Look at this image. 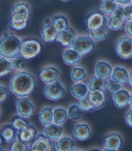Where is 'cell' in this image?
I'll use <instances>...</instances> for the list:
<instances>
[{
	"label": "cell",
	"mask_w": 132,
	"mask_h": 151,
	"mask_svg": "<svg viewBox=\"0 0 132 151\" xmlns=\"http://www.w3.org/2000/svg\"><path fill=\"white\" fill-rule=\"evenodd\" d=\"M36 80L34 76L26 71L16 73L9 82V89L17 98L29 97L34 90Z\"/></svg>",
	"instance_id": "cell-1"
},
{
	"label": "cell",
	"mask_w": 132,
	"mask_h": 151,
	"mask_svg": "<svg viewBox=\"0 0 132 151\" xmlns=\"http://www.w3.org/2000/svg\"><path fill=\"white\" fill-rule=\"evenodd\" d=\"M22 42L13 34H5L0 39V56L11 60L20 54Z\"/></svg>",
	"instance_id": "cell-2"
},
{
	"label": "cell",
	"mask_w": 132,
	"mask_h": 151,
	"mask_svg": "<svg viewBox=\"0 0 132 151\" xmlns=\"http://www.w3.org/2000/svg\"><path fill=\"white\" fill-rule=\"evenodd\" d=\"M41 49L42 45L40 41L34 37H30L22 42L20 55L26 60L33 59L39 54Z\"/></svg>",
	"instance_id": "cell-3"
},
{
	"label": "cell",
	"mask_w": 132,
	"mask_h": 151,
	"mask_svg": "<svg viewBox=\"0 0 132 151\" xmlns=\"http://www.w3.org/2000/svg\"><path fill=\"white\" fill-rule=\"evenodd\" d=\"M30 16V9L25 3H17L12 9L9 23H29Z\"/></svg>",
	"instance_id": "cell-4"
},
{
	"label": "cell",
	"mask_w": 132,
	"mask_h": 151,
	"mask_svg": "<svg viewBox=\"0 0 132 151\" xmlns=\"http://www.w3.org/2000/svg\"><path fill=\"white\" fill-rule=\"evenodd\" d=\"M43 94L45 97L52 101H57L62 99L66 94V89L59 80L47 84L44 88Z\"/></svg>",
	"instance_id": "cell-5"
},
{
	"label": "cell",
	"mask_w": 132,
	"mask_h": 151,
	"mask_svg": "<svg viewBox=\"0 0 132 151\" xmlns=\"http://www.w3.org/2000/svg\"><path fill=\"white\" fill-rule=\"evenodd\" d=\"M70 47L84 56L93 50L95 43L90 36H82L77 37Z\"/></svg>",
	"instance_id": "cell-6"
},
{
	"label": "cell",
	"mask_w": 132,
	"mask_h": 151,
	"mask_svg": "<svg viewBox=\"0 0 132 151\" xmlns=\"http://www.w3.org/2000/svg\"><path fill=\"white\" fill-rule=\"evenodd\" d=\"M108 24V20L102 11H96L87 16L86 27L88 31L99 29Z\"/></svg>",
	"instance_id": "cell-7"
},
{
	"label": "cell",
	"mask_w": 132,
	"mask_h": 151,
	"mask_svg": "<svg viewBox=\"0 0 132 151\" xmlns=\"http://www.w3.org/2000/svg\"><path fill=\"white\" fill-rule=\"evenodd\" d=\"M28 150L52 151L56 150V148L52 141L43 133L38 134L35 139L29 145Z\"/></svg>",
	"instance_id": "cell-8"
},
{
	"label": "cell",
	"mask_w": 132,
	"mask_h": 151,
	"mask_svg": "<svg viewBox=\"0 0 132 151\" xmlns=\"http://www.w3.org/2000/svg\"><path fill=\"white\" fill-rule=\"evenodd\" d=\"M16 108L18 115L26 119L32 116L35 112L34 105L28 97L18 98L16 101Z\"/></svg>",
	"instance_id": "cell-9"
},
{
	"label": "cell",
	"mask_w": 132,
	"mask_h": 151,
	"mask_svg": "<svg viewBox=\"0 0 132 151\" xmlns=\"http://www.w3.org/2000/svg\"><path fill=\"white\" fill-rule=\"evenodd\" d=\"M115 50L121 59H130L132 58V40L128 37H121L116 43Z\"/></svg>",
	"instance_id": "cell-10"
},
{
	"label": "cell",
	"mask_w": 132,
	"mask_h": 151,
	"mask_svg": "<svg viewBox=\"0 0 132 151\" xmlns=\"http://www.w3.org/2000/svg\"><path fill=\"white\" fill-rule=\"evenodd\" d=\"M123 139L120 134L117 132H111L108 134L104 137L103 144L105 149L104 150L117 151L120 149L123 145Z\"/></svg>",
	"instance_id": "cell-11"
},
{
	"label": "cell",
	"mask_w": 132,
	"mask_h": 151,
	"mask_svg": "<svg viewBox=\"0 0 132 151\" xmlns=\"http://www.w3.org/2000/svg\"><path fill=\"white\" fill-rule=\"evenodd\" d=\"M37 135H38V129L34 125L30 123L25 128L16 131V138L30 145L35 139Z\"/></svg>",
	"instance_id": "cell-12"
},
{
	"label": "cell",
	"mask_w": 132,
	"mask_h": 151,
	"mask_svg": "<svg viewBox=\"0 0 132 151\" xmlns=\"http://www.w3.org/2000/svg\"><path fill=\"white\" fill-rule=\"evenodd\" d=\"M77 37L76 30L72 27H68L63 31L57 34L56 41L63 47H71Z\"/></svg>",
	"instance_id": "cell-13"
},
{
	"label": "cell",
	"mask_w": 132,
	"mask_h": 151,
	"mask_svg": "<svg viewBox=\"0 0 132 151\" xmlns=\"http://www.w3.org/2000/svg\"><path fill=\"white\" fill-rule=\"evenodd\" d=\"M88 97L93 107L94 111L103 109L107 101V94L105 91L89 92Z\"/></svg>",
	"instance_id": "cell-14"
},
{
	"label": "cell",
	"mask_w": 132,
	"mask_h": 151,
	"mask_svg": "<svg viewBox=\"0 0 132 151\" xmlns=\"http://www.w3.org/2000/svg\"><path fill=\"white\" fill-rule=\"evenodd\" d=\"M59 71L55 67H47L41 70L39 77L43 83L46 85L53 83L59 78Z\"/></svg>",
	"instance_id": "cell-15"
},
{
	"label": "cell",
	"mask_w": 132,
	"mask_h": 151,
	"mask_svg": "<svg viewBox=\"0 0 132 151\" xmlns=\"http://www.w3.org/2000/svg\"><path fill=\"white\" fill-rule=\"evenodd\" d=\"M91 134H92V132H91L90 127L86 123H77L73 129V137L77 140L81 141V142L88 139L90 138Z\"/></svg>",
	"instance_id": "cell-16"
},
{
	"label": "cell",
	"mask_w": 132,
	"mask_h": 151,
	"mask_svg": "<svg viewBox=\"0 0 132 151\" xmlns=\"http://www.w3.org/2000/svg\"><path fill=\"white\" fill-rule=\"evenodd\" d=\"M130 92L124 89H121L113 94L112 99L114 105L118 109H124L129 105Z\"/></svg>",
	"instance_id": "cell-17"
},
{
	"label": "cell",
	"mask_w": 132,
	"mask_h": 151,
	"mask_svg": "<svg viewBox=\"0 0 132 151\" xmlns=\"http://www.w3.org/2000/svg\"><path fill=\"white\" fill-rule=\"evenodd\" d=\"M57 34L52 21L45 23L41 30V37L45 43H52L56 41Z\"/></svg>",
	"instance_id": "cell-18"
},
{
	"label": "cell",
	"mask_w": 132,
	"mask_h": 151,
	"mask_svg": "<svg viewBox=\"0 0 132 151\" xmlns=\"http://www.w3.org/2000/svg\"><path fill=\"white\" fill-rule=\"evenodd\" d=\"M113 68L110 64L105 61H99L95 65L94 73L95 76L103 78L108 79L111 76Z\"/></svg>",
	"instance_id": "cell-19"
},
{
	"label": "cell",
	"mask_w": 132,
	"mask_h": 151,
	"mask_svg": "<svg viewBox=\"0 0 132 151\" xmlns=\"http://www.w3.org/2000/svg\"><path fill=\"white\" fill-rule=\"evenodd\" d=\"M63 133V128L62 126L58 125L54 123H52L45 127L43 130V134L47 138L52 142H56L58 140Z\"/></svg>",
	"instance_id": "cell-20"
},
{
	"label": "cell",
	"mask_w": 132,
	"mask_h": 151,
	"mask_svg": "<svg viewBox=\"0 0 132 151\" xmlns=\"http://www.w3.org/2000/svg\"><path fill=\"white\" fill-rule=\"evenodd\" d=\"M82 56L77 52L76 50L73 49L72 48L66 49L63 54V60L65 64L73 66L81 62L82 59Z\"/></svg>",
	"instance_id": "cell-21"
},
{
	"label": "cell",
	"mask_w": 132,
	"mask_h": 151,
	"mask_svg": "<svg viewBox=\"0 0 132 151\" xmlns=\"http://www.w3.org/2000/svg\"><path fill=\"white\" fill-rule=\"evenodd\" d=\"M129 73L126 68L122 67H116L113 68L112 73L111 74L110 78L119 82L122 85L128 83Z\"/></svg>",
	"instance_id": "cell-22"
},
{
	"label": "cell",
	"mask_w": 132,
	"mask_h": 151,
	"mask_svg": "<svg viewBox=\"0 0 132 151\" xmlns=\"http://www.w3.org/2000/svg\"><path fill=\"white\" fill-rule=\"evenodd\" d=\"M56 150L57 151H71L76 146L74 141L70 137L65 136L60 138L54 143Z\"/></svg>",
	"instance_id": "cell-23"
},
{
	"label": "cell",
	"mask_w": 132,
	"mask_h": 151,
	"mask_svg": "<svg viewBox=\"0 0 132 151\" xmlns=\"http://www.w3.org/2000/svg\"><path fill=\"white\" fill-rule=\"evenodd\" d=\"M108 79H103L95 76L90 80L88 88L90 92L97 91H105L107 87Z\"/></svg>",
	"instance_id": "cell-24"
},
{
	"label": "cell",
	"mask_w": 132,
	"mask_h": 151,
	"mask_svg": "<svg viewBox=\"0 0 132 151\" xmlns=\"http://www.w3.org/2000/svg\"><path fill=\"white\" fill-rule=\"evenodd\" d=\"M70 94L73 98L79 99L85 96L89 93V90L86 85L82 83V82H78L74 84L73 86L70 88Z\"/></svg>",
	"instance_id": "cell-25"
},
{
	"label": "cell",
	"mask_w": 132,
	"mask_h": 151,
	"mask_svg": "<svg viewBox=\"0 0 132 151\" xmlns=\"http://www.w3.org/2000/svg\"><path fill=\"white\" fill-rule=\"evenodd\" d=\"M38 119L41 124L46 127L53 123V110L51 107L43 108L39 113Z\"/></svg>",
	"instance_id": "cell-26"
},
{
	"label": "cell",
	"mask_w": 132,
	"mask_h": 151,
	"mask_svg": "<svg viewBox=\"0 0 132 151\" xmlns=\"http://www.w3.org/2000/svg\"><path fill=\"white\" fill-rule=\"evenodd\" d=\"M108 30H109V27H108V24H106L99 29L89 31V36L94 42H101L106 38L108 34Z\"/></svg>",
	"instance_id": "cell-27"
},
{
	"label": "cell",
	"mask_w": 132,
	"mask_h": 151,
	"mask_svg": "<svg viewBox=\"0 0 132 151\" xmlns=\"http://www.w3.org/2000/svg\"><path fill=\"white\" fill-rule=\"evenodd\" d=\"M68 118L67 111L61 107L56 108L53 110V123L62 126Z\"/></svg>",
	"instance_id": "cell-28"
},
{
	"label": "cell",
	"mask_w": 132,
	"mask_h": 151,
	"mask_svg": "<svg viewBox=\"0 0 132 151\" xmlns=\"http://www.w3.org/2000/svg\"><path fill=\"white\" fill-rule=\"evenodd\" d=\"M52 23L57 33L63 31L68 27V22L65 16H56L52 19Z\"/></svg>",
	"instance_id": "cell-29"
},
{
	"label": "cell",
	"mask_w": 132,
	"mask_h": 151,
	"mask_svg": "<svg viewBox=\"0 0 132 151\" xmlns=\"http://www.w3.org/2000/svg\"><path fill=\"white\" fill-rule=\"evenodd\" d=\"M71 79L72 81L78 83L84 81L87 77V73L84 68L81 67H74L71 71Z\"/></svg>",
	"instance_id": "cell-30"
},
{
	"label": "cell",
	"mask_w": 132,
	"mask_h": 151,
	"mask_svg": "<svg viewBox=\"0 0 132 151\" xmlns=\"http://www.w3.org/2000/svg\"><path fill=\"white\" fill-rule=\"evenodd\" d=\"M83 111L80 109L78 104H71L67 109L68 118L72 120H78L83 117Z\"/></svg>",
	"instance_id": "cell-31"
},
{
	"label": "cell",
	"mask_w": 132,
	"mask_h": 151,
	"mask_svg": "<svg viewBox=\"0 0 132 151\" xmlns=\"http://www.w3.org/2000/svg\"><path fill=\"white\" fill-rule=\"evenodd\" d=\"M117 3L114 0H103L100 8L101 11L106 15H111L117 8Z\"/></svg>",
	"instance_id": "cell-32"
},
{
	"label": "cell",
	"mask_w": 132,
	"mask_h": 151,
	"mask_svg": "<svg viewBox=\"0 0 132 151\" xmlns=\"http://www.w3.org/2000/svg\"><path fill=\"white\" fill-rule=\"evenodd\" d=\"M12 70L11 61L3 57L0 58V78L8 75Z\"/></svg>",
	"instance_id": "cell-33"
},
{
	"label": "cell",
	"mask_w": 132,
	"mask_h": 151,
	"mask_svg": "<svg viewBox=\"0 0 132 151\" xmlns=\"http://www.w3.org/2000/svg\"><path fill=\"white\" fill-rule=\"evenodd\" d=\"M26 59H25L21 55L19 54L18 56H17L16 58H14V59L11 60V65L12 69L15 70L20 71L24 69L26 67Z\"/></svg>",
	"instance_id": "cell-34"
},
{
	"label": "cell",
	"mask_w": 132,
	"mask_h": 151,
	"mask_svg": "<svg viewBox=\"0 0 132 151\" xmlns=\"http://www.w3.org/2000/svg\"><path fill=\"white\" fill-rule=\"evenodd\" d=\"M77 104H78L79 107L83 112H90L94 111L92 103L90 101L88 94L85 96L79 99Z\"/></svg>",
	"instance_id": "cell-35"
},
{
	"label": "cell",
	"mask_w": 132,
	"mask_h": 151,
	"mask_svg": "<svg viewBox=\"0 0 132 151\" xmlns=\"http://www.w3.org/2000/svg\"><path fill=\"white\" fill-rule=\"evenodd\" d=\"M16 132H15V129L13 127H6L1 132L2 138L5 139L6 143H10L13 142L16 138Z\"/></svg>",
	"instance_id": "cell-36"
},
{
	"label": "cell",
	"mask_w": 132,
	"mask_h": 151,
	"mask_svg": "<svg viewBox=\"0 0 132 151\" xmlns=\"http://www.w3.org/2000/svg\"><path fill=\"white\" fill-rule=\"evenodd\" d=\"M126 22H123L121 20L115 19L112 17H110L108 19V25L109 29L115 30V31H119L124 28Z\"/></svg>",
	"instance_id": "cell-37"
},
{
	"label": "cell",
	"mask_w": 132,
	"mask_h": 151,
	"mask_svg": "<svg viewBox=\"0 0 132 151\" xmlns=\"http://www.w3.org/2000/svg\"><path fill=\"white\" fill-rule=\"evenodd\" d=\"M30 124V123L27 121L26 118L21 117L18 116V117H16L13 119L12 122V126L16 131L20 130L21 129L25 128L28 125Z\"/></svg>",
	"instance_id": "cell-38"
},
{
	"label": "cell",
	"mask_w": 132,
	"mask_h": 151,
	"mask_svg": "<svg viewBox=\"0 0 132 151\" xmlns=\"http://www.w3.org/2000/svg\"><path fill=\"white\" fill-rule=\"evenodd\" d=\"M29 145L26 144L23 141L16 138V139L13 141L10 150L12 151H25L28 150Z\"/></svg>",
	"instance_id": "cell-39"
},
{
	"label": "cell",
	"mask_w": 132,
	"mask_h": 151,
	"mask_svg": "<svg viewBox=\"0 0 132 151\" xmlns=\"http://www.w3.org/2000/svg\"><path fill=\"white\" fill-rule=\"evenodd\" d=\"M106 88H108V90L111 93L114 94L115 92L119 91L121 89H122V85L120 84L119 82L112 80L111 78H108Z\"/></svg>",
	"instance_id": "cell-40"
},
{
	"label": "cell",
	"mask_w": 132,
	"mask_h": 151,
	"mask_svg": "<svg viewBox=\"0 0 132 151\" xmlns=\"http://www.w3.org/2000/svg\"><path fill=\"white\" fill-rule=\"evenodd\" d=\"M110 16L115 19L121 20V21L126 22L124 16V7L123 6L118 5Z\"/></svg>",
	"instance_id": "cell-41"
},
{
	"label": "cell",
	"mask_w": 132,
	"mask_h": 151,
	"mask_svg": "<svg viewBox=\"0 0 132 151\" xmlns=\"http://www.w3.org/2000/svg\"><path fill=\"white\" fill-rule=\"evenodd\" d=\"M124 16L127 22H132V5H127L124 7Z\"/></svg>",
	"instance_id": "cell-42"
},
{
	"label": "cell",
	"mask_w": 132,
	"mask_h": 151,
	"mask_svg": "<svg viewBox=\"0 0 132 151\" xmlns=\"http://www.w3.org/2000/svg\"><path fill=\"white\" fill-rule=\"evenodd\" d=\"M8 97V90L4 85L0 84V104L4 102Z\"/></svg>",
	"instance_id": "cell-43"
},
{
	"label": "cell",
	"mask_w": 132,
	"mask_h": 151,
	"mask_svg": "<svg viewBox=\"0 0 132 151\" xmlns=\"http://www.w3.org/2000/svg\"><path fill=\"white\" fill-rule=\"evenodd\" d=\"M124 119L126 125L132 128V109L126 113Z\"/></svg>",
	"instance_id": "cell-44"
},
{
	"label": "cell",
	"mask_w": 132,
	"mask_h": 151,
	"mask_svg": "<svg viewBox=\"0 0 132 151\" xmlns=\"http://www.w3.org/2000/svg\"><path fill=\"white\" fill-rule=\"evenodd\" d=\"M125 31L128 36L132 37V22H128L125 25Z\"/></svg>",
	"instance_id": "cell-45"
},
{
	"label": "cell",
	"mask_w": 132,
	"mask_h": 151,
	"mask_svg": "<svg viewBox=\"0 0 132 151\" xmlns=\"http://www.w3.org/2000/svg\"><path fill=\"white\" fill-rule=\"evenodd\" d=\"M117 3L123 5H127L130 3V0H114Z\"/></svg>",
	"instance_id": "cell-46"
},
{
	"label": "cell",
	"mask_w": 132,
	"mask_h": 151,
	"mask_svg": "<svg viewBox=\"0 0 132 151\" xmlns=\"http://www.w3.org/2000/svg\"><path fill=\"white\" fill-rule=\"evenodd\" d=\"M128 83L129 85V86L132 88V71L129 74V78H128Z\"/></svg>",
	"instance_id": "cell-47"
},
{
	"label": "cell",
	"mask_w": 132,
	"mask_h": 151,
	"mask_svg": "<svg viewBox=\"0 0 132 151\" xmlns=\"http://www.w3.org/2000/svg\"><path fill=\"white\" fill-rule=\"evenodd\" d=\"M129 105H130V107L132 109V94L130 95V101H129Z\"/></svg>",
	"instance_id": "cell-48"
},
{
	"label": "cell",
	"mask_w": 132,
	"mask_h": 151,
	"mask_svg": "<svg viewBox=\"0 0 132 151\" xmlns=\"http://www.w3.org/2000/svg\"><path fill=\"white\" fill-rule=\"evenodd\" d=\"M1 138H0V150H1Z\"/></svg>",
	"instance_id": "cell-49"
},
{
	"label": "cell",
	"mask_w": 132,
	"mask_h": 151,
	"mask_svg": "<svg viewBox=\"0 0 132 151\" xmlns=\"http://www.w3.org/2000/svg\"><path fill=\"white\" fill-rule=\"evenodd\" d=\"M61 1H63V2H67V1H70V0H61Z\"/></svg>",
	"instance_id": "cell-50"
},
{
	"label": "cell",
	"mask_w": 132,
	"mask_h": 151,
	"mask_svg": "<svg viewBox=\"0 0 132 151\" xmlns=\"http://www.w3.org/2000/svg\"><path fill=\"white\" fill-rule=\"evenodd\" d=\"M130 3V5H132V0H130V3Z\"/></svg>",
	"instance_id": "cell-51"
},
{
	"label": "cell",
	"mask_w": 132,
	"mask_h": 151,
	"mask_svg": "<svg viewBox=\"0 0 132 151\" xmlns=\"http://www.w3.org/2000/svg\"><path fill=\"white\" fill-rule=\"evenodd\" d=\"M1 109H0V118H1Z\"/></svg>",
	"instance_id": "cell-52"
}]
</instances>
